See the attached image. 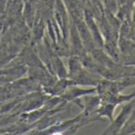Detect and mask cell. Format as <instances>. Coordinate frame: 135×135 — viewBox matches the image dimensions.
<instances>
[{
	"label": "cell",
	"mask_w": 135,
	"mask_h": 135,
	"mask_svg": "<svg viewBox=\"0 0 135 135\" xmlns=\"http://www.w3.org/2000/svg\"><path fill=\"white\" fill-rule=\"evenodd\" d=\"M131 109H132V103L129 104L126 107H123L122 110L121 111L119 117L117 118L116 120L114 122L112 125H110V126L106 130L105 134H116L117 131H119L120 128L122 127L123 124L126 122V119L129 117Z\"/></svg>",
	"instance_id": "obj_1"
}]
</instances>
